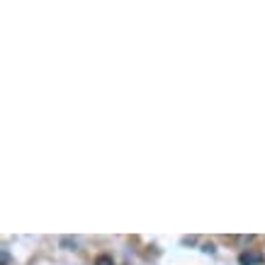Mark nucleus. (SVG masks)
I'll return each mask as SVG.
<instances>
[{"mask_svg":"<svg viewBox=\"0 0 265 265\" xmlns=\"http://www.w3.org/2000/svg\"><path fill=\"white\" fill-rule=\"evenodd\" d=\"M263 263V253H258V251H243L239 255V265H260Z\"/></svg>","mask_w":265,"mask_h":265,"instance_id":"obj_1","label":"nucleus"},{"mask_svg":"<svg viewBox=\"0 0 265 265\" xmlns=\"http://www.w3.org/2000/svg\"><path fill=\"white\" fill-rule=\"evenodd\" d=\"M95 265H114V263H112L110 255H100L98 260H95Z\"/></svg>","mask_w":265,"mask_h":265,"instance_id":"obj_2","label":"nucleus"},{"mask_svg":"<svg viewBox=\"0 0 265 265\" xmlns=\"http://www.w3.org/2000/svg\"><path fill=\"white\" fill-rule=\"evenodd\" d=\"M202 251H204V253H214V246H212V243H207V246H204Z\"/></svg>","mask_w":265,"mask_h":265,"instance_id":"obj_3","label":"nucleus"}]
</instances>
